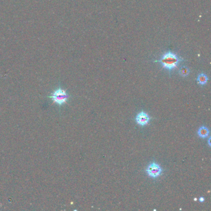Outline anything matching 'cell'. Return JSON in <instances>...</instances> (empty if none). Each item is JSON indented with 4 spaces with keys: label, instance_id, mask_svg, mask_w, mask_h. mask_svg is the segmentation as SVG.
Returning <instances> with one entry per match:
<instances>
[{
    "label": "cell",
    "instance_id": "6da1fadb",
    "mask_svg": "<svg viewBox=\"0 0 211 211\" xmlns=\"http://www.w3.org/2000/svg\"><path fill=\"white\" fill-rule=\"evenodd\" d=\"M183 61L184 60L182 58L179 56L177 54L171 52H168L163 54L161 58L156 60L155 62L159 63L163 69L171 72Z\"/></svg>",
    "mask_w": 211,
    "mask_h": 211
},
{
    "label": "cell",
    "instance_id": "7a4b0ae2",
    "mask_svg": "<svg viewBox=\"0 0 211 211\" xmlns=\"http://www.w3.org/2000/svg\"><path fill=\"white\" fill-rule=\"evenodd\" d=\"M69 97V95L68 94L65 89L60 87L55 89L51 95L48 96V98L60 107L65 105L68 101Z\"/></svg>",
    "mask_w": 211,
    "mask_h": 211
},
{
    "label": "cell",
    "instance_id": "3957f363",
    "mask_svg": "<svg viewBox=\"0 0 211 211\" xmlns=\"http://www.w3.org/2000/svg\"><path fill=\"white\" fill-rule=\"evenodd\" d=\"M162 169L157 163L152 162L148 165L145 169V172L148 175L152 178L156 179L162 174Z\"/></svg>",
    "mask_w": 211,
    "mask_h": 211
},
{
    "label": "cell",
    "instance_id": "277c9868",
    "mask_svg": "<svg viewBox=\"0 0 211 211\" xmlns=\"http://www.w3.org/2000/svg\"><path fill=\"white\" fill-rule=\"evenodd\" d=\"M151 120V118L148 113L142 111L139 112L135 117V121L138 125L140 126H145L148 125Z\"/></svg>",
    "mask_w": 211,
    "mask_h": 211
},
{
    "label": "cell",
    "instance_id": "5b68a950",
    "mask_svg": "<svg viewBox=\"0 0 211 211\" xmlns=\"http://www.w3.org/2000/svg\"><path fill=\"white\" fill-rule=\"evenodd\" d=\"M197 135L200 138L205 139L207 138L210 133L209 129L205 126H201L197 130Z\"/></svg>",
    "mask_w": 211,
    "mask_h": 211
},
{
    "label": "cell",
    "instance_id": "8992f818",
    "mask_svg": "<svg viewBox=\"0 0 211 211\" xmlns=\"http://www.w3.org/2000/svg\"><path fill=\"white\" fill-rule=\"evenodd\" d=\"M196 80L197 81L198 84L201 85V86H204V85H206L207 84V82L209 80V78L206 74H204V73H200L199 75L197 76Z\"/></svg>",
    "mask_w": 211,
    "mask_h": 211
},
{
    "label": "cell",
    "instance_id": "52a82bcc",
    "mask_svg": "<svg viewBox=\"0 0 211 211\" xmlns=\"http://www.w3.org/2000/svg\"><path fill=\"white\" fill-rule=\"evenodd\" d=\"M179 74H180L182 77H187L189 75V69L185 66H181L180 69L178 71Z\"/></svg>",
    "mask_w": 211,
    "mask_h": 211
},
{
    "label": "cell",
    "instance_id": "ba28073f",
    "mask_svg": "<svg viewBox=\"0 0 211 211\" xmlns=\"http://www.w3.org/2000/svg\"><path fill=\"white\" fill-rule=\"evenodd\" d=\"M199 201L200 202H204V201H205V199H204V197H200L199 199Z\"/></svg>",
    "mask_w": 211,
    "mask_h": 211
},
{
    "label": "cell",
    "instance_id": "9c48e42d",
    "mask_svg": "<svg viewBox=\"0 0 211 211\" xmlns=\"http://www.w3.org/2000/svg\"><path fill=\"white\" fill-rule=\"evenodd\" d=\"M210 138H209V139H208V144H209V146L211 145H210Z\"/></svg>",
    "mask_w": 211,
    "mask_h": 211
},
{
    "label": "cell",
    "instance_id": "30bf717a",
    "mask_svg": "<svg viewBox=\"0 0 211 211\" xmlns=\"http://www.w3.org/2000/svg\"><path fill=\"white\" fill-rule=\"evenodd\" d=\"M194 201H197V198H194Z\"/></svg>",
    "mask_w": 211,
    "mask_h": 211
}]
</instances>
